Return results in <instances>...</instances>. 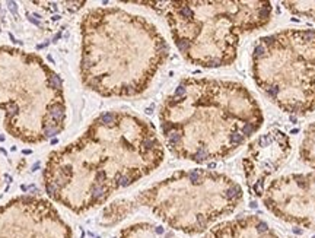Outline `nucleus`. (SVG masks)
Returning <instances> with one entry per match:
<instances>
[{"label": "nucleus", "instance_id": "obj_3", "mask_svg": "<svg viewBox=\"0 0 315 238\" xmlns=\"http://www.w3.org/2000/svg\"><path fill=\"white\" fill-rule=\"evenodd\" d=\"M80 79L101 97H137L166 61L168 43L150 21L121 8H95L80 21Z\"/></svg>", "mask_w": 315, "mask_h": 238}, {"label": "nucleus", "instance_id": "obj_9", "mask_svg": "<svg viewBox=\"0 0 315 238\" xmlns=\"http://www.w3.org/2000/svg\"><path fill=\"white\" fill-rule=\"evenodd\" d=\"M289 153V136L279 129H271L251 142L242 161L249 191L255 196H261L267 180L283 167Z\"/></svg>", "mask_w": 315, "mask_h": 238}, {"label": "nucleus", "instance_id": "obj_7", "mask_svg": "<svg viewBox=\"0 0 315 238\" xmlns=\"http://www.w3.org/2000/svg\"><path fill=\"white\" fill-rule=\"evenodd\" d=\"M252 78L280 110H315V31L287 29L261 37L252 51Z\"/></svg>", "mask_w": 315, "mask_h": 238}, {"label": "nucleus", "instance_id": "obj_10", "mask_svg": "<svg viewBox=\"0 0 315 238\" xmlns=\"http://www.w3.org/2000/svg\"><path fill=\"white\" fill-rule=\"evenodd\" d=\"M203 238H277V235L265 221L257 216H247L219 223Z\"/></svg>", "mask_w": 315, "mask_h": 238}, {"label": "nucleus", "instance_id": "obj_4", "mask_svg": "<svg viewBox=\"0 0 315 238\" xmlns=\"http://www.w3.org/2000/svg\"><path fill=\"white\" fill-rule=\"evenodd\" d=\"M165 16L178 51L191 64H232L242 35L267 26L270 2H139Z\"/></svg>", "mask_w": 315, "mask_h": 238}, {"label": "nucleus", "instance_id": "obj_1", "mask_svg": "<svg viewBox=\"0 0 315 238\" xmlns=\"http://www.w3.org/2000/svg\"><path fill=\"white\" fill-rule=\"evenodd\" d=\"M163 158L152 123L132 112L107 111L76 140L48 155L43 184L53 202L83 213L153 172Z\"/></svg>", "mask_w": 315, "mask_h": 238}, {"label": "nucleus", "instance_id": "obj_13", "mask_svg": "<svg viewBox=\"0 0 315 238\" xmlns=\"http://www.w3.org/2000/svg\"><path fill=\"white\" fill-rule=\"evenodd\" d=\"M282 5L292 15L305 18L315 23V2H283Z\"/></svg>", "mask_w": 315, "mask_h": 238}, {"label": "nucleus", "instance_id": "obj_5", "mask_svg": "<svg viewBox=\"0 0 315 238\" xmlns=\"http://www.w3.org/2000/svg\"><path fill=\"white\" fill-rule=\"evenodd\" d=\"M244 190L226 174L194 168L176 171L132 199L104 209V225H114L136 209L147 208L169 228L185 234L204 232L219 218L234 212Z\"/></svg>", "mask_w": 315, "mask_h": 238}, {"label": "nucleus", "instance_id": "obj_6", "mask_svg": "<svg viewBox=\"0 0 315 238\" xmlns=\"http://www.w3.org/2000/svg\"><path fill=\"white\" fill-rule=\"evenodd\" d=\"M3 126L23 143H43L64 130L67 105L60 76L35 53L0 47Z\"/></svg>", "mask_w": 315, "mask_h": 238}, {"label": "nucleus", "instance_id": "obj_8", "mask_svg": "<svg viewBox=\"0 0 315 238\" xmlns=\"http://www.w3.org/2000/svg\"><path fill=\"white\" fill-rule=\"evenodd\" d=\"M0 238H73L51 200L19 196L0 206Z\"/></svg>", "mask_w": 315, "mask_h": 238}, {"label": "nucleus", "instance_id": "obj_11", "mask_svg": "<svg viewBox=\"0 0 315 238\" xmlns=\"http://www.w3.org/2000/svg\"><path fill=\"white\" fill-rule=\"evenodd\" d=\"M120 238H178L174 232L150 222L134 223L121 231Z\"/></svg>", "mask_w": 315, "mask_h": 238}, {"label": "nucleus", "instance_id": "obj_12", "mask_svg": "<svg viewBox=\"0 0 315 238\" xmlns=\"http://www.w3.org/2000/svg\"><path fill=\"white\" fill-rule=\"evenodd\" d=\"M299 153L305 164L315 168V123L306 127Z\"/></svg>", "mask_w": 315, "mask_h": 238}, {"label": "nucleus", "instance_id": "obj_2", "mask_svg": "<svg viewBox=\"0 0 315 238\" xmlns=\"http://www.w3.org/2000/svg\"><path fill=\"white\" fill-rule=\"evenodd\" d=\"M261 107L242 83L187 78L162 102L159 124L174 156L196 164L225 159L258 133Z\"/></svg>", "mask_w": 315, "mask_h": 238}]
</instances>
